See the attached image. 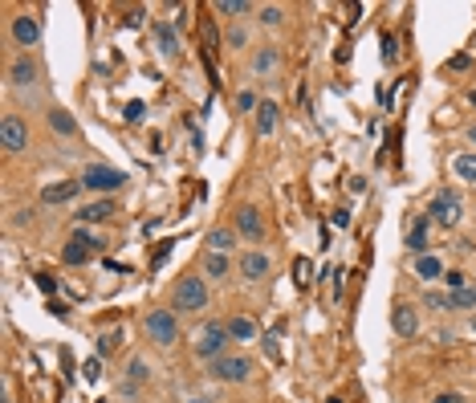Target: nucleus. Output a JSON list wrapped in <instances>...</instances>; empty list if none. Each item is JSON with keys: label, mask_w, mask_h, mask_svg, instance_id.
I'll return each mask as SVG.
<instances>
[{"label": "nucleus", "mask_w": 476, "mask_h": 403, "mask_svg": "<svg viewBox=\"0 0 476 403\" xmlns=\"http://www.w3.org/2000/svg\"><path fill=\"white\" fill-rule=\"evenodd\" d=\"M232 334H228V322H204L196 330V342H192V351H196L199 358H220L224 355V342H228Z\"/></svg>", "instance_id": "1"}, {"label": "nucleus", "mask_w": 476, "mask_h": 403, "mask_svg": "<svg viewBox=\"0 0 476 403\" xmlns=\"http://www.w3.org/2000/svg\"><path fill=\"white\" fill-rule=\"evenodd\" d=\"M204 306H208V285H204V277H180V285L171 293V310L192 314V310H204Z\"/></svg>", "instance_id": "2"}, {"label": "nucleus", "mask_w": 476, "mask_h": 403, "mask_svg": "<svg viewBox=\"0 0 476 403\" xmlns=\"http://www.w3.org/2000/svg\"><path fill=\"white\" fill-rule=\"evenodd\" d=\"M143 330H147L151 342H159V346H171V342L180 339V322H175V310H151L147 318H143Z\"/></svg>", "instance_id": "3"}, {"label": "nucleus", "mask_w": 476, "mask_h": 403, "mask_svg": "<svg viewBox=\"0 0 476 403\" xmlns=\"http://www.w3.org/2000/svg\"><path fill=\"white\" fill-rule=\"evenodd\" d=\"M122 183H127V171L106 167V163H90L82 176V188H90V192H118Z\"/></svg>", "instance_id": "4"}, {"label": "nucleus", "mask_w": 476, "mask_h": 403, "mask_svg": "<svg viewBox=\"0 0 476 403\" xmlns=\"http://www.w3.org/2000/svg\"><path fill=\"white\" fill-rule=\"evenodd\" d=\"M212 375L220 379V383H245L248 375H252V358L248 355H224L212 358Z\"/></svg>", "instance_id": "5"}, {"label": "nucleus", "mask_w": 476, "mask_h": 403, "mask_svg": "<svg viewBox=\"0 0 476 403\" xmlns=\"http://www.w3.org/2000/svg\"><path fill=\"white\" fill-rule=\"evenodd\" d=\"M94 244H98V241H94V237H90L86 228H78V232H74V237L66 241V249H62V261L78 269V265H86V261L94 257Z\"/></svg>", "instance_id": "6"}, {"label": "nucleus", "mask_w": 476, "mask_h": 403, "mask_svg": "<svg viewBox=\"0 0 476 403\" xmlns=\"http://www.w3.org/2000/svg\"><path fill=\"white\" fill-rule=\"evenodd\" d=\"M0 143H4L8 155H17V151L29 147V130H25V123H21L17 114H4L0 118Z\"/></svg>", "instance_id": "7"}, {"label": "nucleus", "mask_w": 476, "mask_h": 403, "mask_svg": "<svg viewBox=\"0 0 476 403\" xmlns=\"http://www.w3.org/2000/svg\"><path fill=\"white\" fill-rule=\"evenodd\" d=\"M427 216L436 220V225H456L460 220V195H452V192H440L431 204H427Z\"/></svg>", "instance_id": "8"}, {"label": "nucleus", "mask_w": 476, "mask_h": 403, "mask_svg": "<svg viewBox=\"0 0 476 403\" xmlns=\"http://www.w3.org/2000/svg\"><path fill=\"white\" fill-rule=\"evenodd\" d=\"M236 232H240L245 241H261L265 237V220L252 204H240V208H236Z\"/></svg>", "instance_id": "9"}, {"label": "nucleus", "mask_w": 476, "mask_h": 403, "mask_svg": "<svg viewBox=\"0 0 476 403\" xmlns=\"http://www.w3.org/2000/svg\"><path fill=\"white\" fill-rule=\"evenodd\" d=\"M427 306H436V310H468V306H476V290H448V293H427Z\"/></svg>", "instance_id": "10"}, {"label": "nucleus", "mask_w": 476, "mask_h": 403, "mask_svg": "<svg viewBox=\"0 0 476 403\" xmlns=\"http://www.w3.org/2000/svg\"><path fill=\"white\" fill-rule=\"evenodd\" d=\"M391 326H395V334H403V339L419 334V310L407 306V302H399V306L391 310Z\"/></svg>", "instance_id": "11"}, {"label": "nucleus", "mask_w": 476, "mask_h": 403, "mask_svg": "<svg viewBox=\"0 0 476 403\" xmlns=\"http://www.w3.org/2000/svg\"><path fill=\"white\" fill-rule=\"evenodd\" d=\"M37 37H41V21L29 16V13H21L17 21H13V41H17L21 49H33Z\"/></svg>", "instance_id": "12"}, {"label": "nucleus", "mask_w": 476, "mask_h": 403, "mask_svg": "<svg viewBox=\"0 0 476 403\" xmlns=\"http://www.w3.org/2000/svg\"><path fill=\"white\" fill-rule=\"evenodd\" d=\"M269 269H273V261L265 257V253H245L240 257V277H248V281H261V277H269Z\"/></svg>", "instance_id": "13"}, {"label": "nucleus", "mask_w": 476, "mask_h": 403, "mask_svg": "<svg viewBox=\"0 0 476 403\" xmlns=\"http://www.w3.org/2000/svg\"><path fill=\"white\" fill-rule=\"evenodd\" d=\"M78 188H82V179L50 183V188H41V200H45V204H66V200H74V195H78Z\"/></svg>", "instance_id": "14"}, {"label": "nucleus", "mask_w": 476, "mask_h": 403, "mask_svg": "<svg viewBox=\"0 0 476 403\" xmlns=\"http://www.w3.org/2000/svg\"><path fill=\"white\" fill-rule=\"evenodd\" d=\"M33 78H37V65H33V57H29V53L8 65V81H13V86H29Z\"/></svg>", "instance_id": "15"}, {"label": "nucleus", "mask_w": 476, "mask_h": 403, "mask_svg": "<svg viewBox=\"0 0 476 403\" xmlns=\"http://www.w3.org/2000/svg\"><path fill=\"white\" fill-rule=\"evenodd\" d=\"M277 118H281L277 102H261V106H257V135H273V130H277Z\"/></svg>", "instance_id": "16"}, {"label": "nucleus", "mask_w": 476, "mask_h": 403, "mask_svg": "<svg viewBox=\"0 0 476 403\" xmlns=\"http://www.w3.org/2000/svg\"><path fill=\"white\" fill-rule=\"evenodd\" d=\"M204 273H208V277H216V281H224V277L232 273V261H228V253H208V257H204Z\"/></svg>", "instance_id": "17"}, {"label": "nucleus", "mask_w": 476, "mask_h": 403, "mask_svg": "<svg viewBox=\"0 0 476 403\" xmlns=\"http://www.w3.org/2000/svg\"><path fill=\"white\" fill-rule=\"evenodd\" d=\"M415 273L424 277V281H436V277H443V261L424 253V257H415Z\"/></svg>", "instance_id": "18"}, {"label": "nucleus", "mask_w": 476, "mask_h": 403, "mask_svg": "<svg viewBox=\"0 0 476 403\" xmlns=\"http://www.w3.org/2000/svg\"><path fill=\"white\" fill-rule=\"evenodd\" d=\"M155 41L163 49L167 57H175L180 53V37H175V25H155Z\"/></svg>", "instance_id": "19"}, {"label": "nucleus", "mask_w": 476, "mask_h": 403, "mask_svg": "<svg viewBox=\"0 0 476 403\" xmlns=\"http://www.w3.org/2000/svg\"><path fill=\"white\" fill-rule=\"evenodd\" d=\"M106 216H115V204H110V200H94V204H86V208L78 212L82 225H90V220H106Z\"/></svg>", "instance_id": "20"}, {"label": "nucleus", "mask_w": 476, "mask_h": 403, "mask_svg": "<svg viewBox=\"0 0 476 403\" xmlns=\"http://www.w3.org/2000/svg\"><path fill=\"white\" fill-rule=\"evenodd\" d=\"M452 171H456V179H464V183H476V155L472 151L456 155V159H452Z\"/></svg>", "instance_id": "21"}, {"label": "nucleus", "mask_w": 476, "mask_h": 403, "mask_svg": "<svg viewBox=\"0 0 476 403\" xmlns=\"http://www.w3.org/2000/svg\"><path fill=\"white\" fill-rule=\"evenodd\" d=\"M50 127L57 130V135H69V139L78 135V123H74V114L62 110V106H57V110H50Z\"/></svg>", "instance_id": "22"}, {"label": "nucleus", "mask_w": 476, "mask_h": 403, "mask_svg": "<svg viewBox=\"0 0 476 403\" xmlns=\"http://www.w3.org/2000/svg\"><path fill=\"white\" fill-rule=\"evenodd\" d=\"M232 241H236L232 228H212V232H208V249H212V253H228Z\"/></svg>", "instance_id": "23"}, {"label": "nucleus", "mask_w": 476, "mask_h": 403, "mask_svg": "<svg viewBox=\"0 0 476 403\" xmlns=\"http://www.w3.org/2000/svg\"><path fill=\"white\" fill-rule=\"evenodd\" d=\"M228 334L232 339H240V342H252L257 339V326L248 322V318H228Z\"/></svg>", "instance_id": "24"}, {"label": "nucleus", "mask_w": 476, "mask_h": 403, "mask_svg": "<svg viewBox=\"0 0 476 403\" xmlns=\"http://www.w3.org/2000/svg\"><path fill=\"white\" fill-rule=\"evenodd\" d=\"M427 220H431V216H419V220L411 225V232H407V249H415V253L427 244Z\"/></svg>", "instance_id": "25"}, {"label": "nucleus", "mask_w": 476, "mask_h": 403, "mask_svg": "<svg viewBox=\"0 0 476 403\" xmlns=\"http://www.w3.org/2000/svg\"><path fill=\"white\" fill-rule=\"evenodd\" d=\"M216 13H224V16H245V13H252V4H248V0H220V4H216Z\"/></svg>", "instance_id": "26"}, {"label": "nucleus", "mask_w": 476, "mask_h": 403, "mask_svg": "<svg viewBox=\"0 0 476 403\" xmlns=\"http://www.w3.org/2000/svg\"><path fill=\"white\" fill-rule=\"evenodd\" d=\"M310 277H313L310 257H297V261H294V281H297V285H310Z\"/></svg>", "instance_id": "27"}, {"label": "nucleus", "mask_w": 476, "mask_h": 403, "mask_svg": "<svg viewBox=\"0 0 476 403\" xmlns=\"http://www.w3.org/2000/svg\"><path fill=\"white\" fill-rule=\"evenodd\" d=\"M383 62H387V65L399 62V41H395V37H387V33H383Z\"/></svg>", "instance_id": "28"}, {"label": "nucleus", "mask_w": 476, "mask_h": 403, "mask_svg": "<svg viewBox=\"0 0 476 403\" xmlns=\"http://www.w3.org/2000/svg\"><path fill=\"white\" fill-rule=\"evenodd\" d=\"M82 379H86V383H98V379H102V358H90V363H86Z\"/></svg>", "instance_id": "29"}, {"label": "nucleus", "mask_w": 476, "mask_h": 403, "mask_svg": "<svg viewBox=\"0 0 476 403\" xmlns=\"http://www.w3.org/2000/svg\"><path fill=\"white\" fill-rule=\"evenodd\" d=\"M115 351H118V330H110V334L98 339V355H115Z\"/></svg>", "instance_id": "30"}, {"label": "nucleus", "mask_w": 476, "mask_h": 403, "mask_svg": "<svg viewBox=\"0 0 476 403\" xmlns=\"http://www.w3.org/2000/svg\"><path fill=\"white\" fill-rule=\"evenodd\" d=\"M143 110H147V106H143V102H127V123H139V118H143Z\"/></svg>", "instance_id": "31"}, {"label": "nucleus", "mask_w": 476, "mask_h": 403, "mask_svg": "<svg viewBox=\"0 0 476 403\" xmlns=\"http://www.w3.org/2000/svg\"><path fill=\"white\" fill-rule=\"evenodd\" d=\"M265 355L273 358V363H281V346H277V334H269V339H265Z\"/></svg>", "instance_id": "32"}, {"label": "nucleus", "mask_w": 476, "mask_h": 403, "mask_svg": "<svg viewBox=\"0 0 476 403\" xmlns=\"http://www.w3.org/2000/svg\"><path fill=\"white\" fill-rule=\"evenodd\" d=\"M131 379H134V383H143V379H147V363H143V358H134V363H131Z\"/></svg>", "instance_id": "33"}, {"label": "nucleus", "mask_w": 476, "mask_h": 403, "mask_svg": "<svg viewBox=\"0 0 476 403\" xmlns=\"http://www.w3.org/2000/svg\"><path fill=\"white\" fill-rule=\"evenodd\" d=\"M443 281H448V290H468V285H464V273H456V269L443 273Z\"/></svg>", "instance_id": "34"}, {"label": "nucleus", "mask_w": 476, "mask_h": 403, "mask_svg": "<svg viewBox=\"0 0 476 403\" xmlns=\"http://www.w3.org/2000/svg\"><path fill=\"white\" fill-rule=\"evenodd\" d=\"M261 21L265 25H281V8H261Z\"/></svg>", "instance_id": "35"}, {"label": "nucleus", "mask_w": 476, "mask_h": 403, "mask_svg": "<svg viewBox=\"0 0 476 403\" xmlns=\"http://www.w3.org/2000/svg\"><path fill=\"white\" fill-rule=\"evenodd\" d=\"M273 62H277V53H273V49H265L261 57H257V69H269Z\"/></svg>", "instance_id": "36"}, {"label": "nucleus", "mask_w": 476, "mask_h": 403, "mask_svg": "<svg viewBox=\"0 0 476 403\" xmlns=\"http://www.w3.org/2000/svg\"><path fill=\"white\" fill-rule=\"evenodd\" d=\"M236 106H240V110H252V106H261V102H257V98H252V94L245 90V94L236 98Z\"/></svg>", "instance_id": "37"}, {"label": "nucleus", "mask_w": 476, "mask_h": 403, "mask_svg": "<svg viewBox=\"0 0 476 403\" xmlns=\"http://www.w3.org/2000/svg\"><path fill=\"white\" fill-rule=\"evenodd\" d=\"M330 220H334V228H346V225H350V212H334Z\"/></svg>", "instance_id": "38"}, {"label": "nucleus", "mask_w": 476, "mask_h": 403, "mask_svg": "<svg viewBox=\"0 0 476 403\" xmlns=\"http://www.w3.org/2000/svg\"><path fill=\"white\" fill-rule=\"evenodd\" d=\"M127 25H131V29L134 25H143V8H131V13H127Z\"/></svg>", "instance_id": "39"}, {"label": "nucleus", "mask_w": 476, "mask_h": 403, "mask_svg": "<svg viewBox=\"0 0 476 403\" xmlns=\"http://www.w3.org/2000/svg\"><path fill=\"white\" fill-rule=\"evenodd\" d=\"M436 403H460V395H456V391H452V395H440V399H436Z\"/></svg>", "instance_id": "40"}, {"label": "nucleus", "mask_w": 476, "mask_h": 403, "mask_svg": "<svg viewBox=\"0 0 476 403\" xmlns=\"http://www.w3.org/2000/svg\"><path fill=\"white\" fill-rule=\"evenodd\" d=\"M468 139H472V143H476V123H472V127H468Z\"/></svg>", "instance_id": "41"}, {"label": "nucleus", "mask_w": 476, "mask_h": 403, "mask_svg": "<svg viewBox=\"0 0 476 403\" xmlns=\"http://www.w3.org/2000/svg\"><path fill=\"white\" fill-rule=\"evenodd\" d=\"M196 403H208V399H196Z\"/></svg>", "instance_id": "42"}, {"label": "nucleus", "mask_w": 476, "mask_h": 403, "mask_svg": "<svg viewBox=\"0 0 476 403\" xmlns=\"http://www.w3.org/2000/svg\"><path fill=\"white\" fill-rule=\"evenodd\" d=\"M472 330H476V318H472Z\"/></svg>", "instance_id": "43"}]
</instances>
